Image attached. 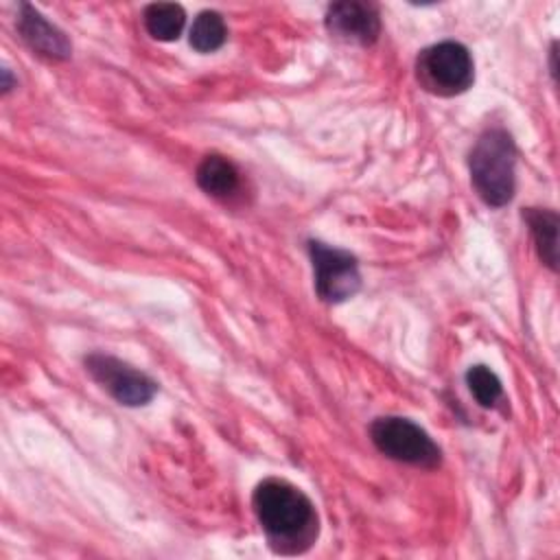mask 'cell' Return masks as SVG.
I'll return each mask as SVG.
<instances>
[{"label": "cell", "instance_id": "obj_13", "mask_svg": "<svg viewBox=\"0 0 560 560\" xmlns=\"http://www.w3.org/2000/svg\"><path fill=\"white\" fill-rule=\"evenodd\" d=\"M470 394L481 407H494L503 398V385L488 365H472L466 372Z\"/></svg>", "mask_w": 560, "mask_h": 560}, {"label": "cell", "instance_id": "obj_12", "mask_svg": "<svg viewBox=\"0 0 560 560\" xmlns=\"http://www.w3.org/2000/svg\"><path fill=\"white\" fill-rule=\"evenodd\" d=\"M228 37L225 22L217 11H201L190 26V46L197 52H214Z\"/></svg>", "mask_w": 560, "mask_h": 560}, {"label": "cell", "instance_id": "obj_5", "mask_svg": "<svg viewBox=\"0 0 560 560\" xmlns=\"http://www.w3.org/2000/svg\"><path fill=\"white\" fill-rule=\"evenodd\" d=\"M308 256L315 273V291L328 304H339L361 289L357 258L322 241H308Z\"/></svg>", "mask_w": 560, "mask_h": 560}, {"label": "cell", "instance_id": "obj_1", "mask_svg": "<svg viewBox=\"0 0 560 560\" xmlns=\"http://www.w3.org/2000/svg\"><path fill=\"white\" fill-rule=\"evenodd\" d=\"M254 514L276 553H304L319 534L313 501L287 479H262L252 494Z\"/></svg>", "mask_w": 560, "mask_h": 560}, {"label": "cell", "instance_id": "obj_9", "mask_svg": "<svg viewBox=\"0 0 560 560\" xmlns=\"http://www.w3.org/2000/svg\"><path fill=\"white\" fill-rule=\"evenodd\" d=\"M199 188L217 199H228L241 188V173L232 160L219 153L206 155L195 173Z\"/></svg>", "mask_w": 560, "mask_h": 560}, {"label": "cell", "instance_id": "obj_2", "mask_svg": "<svg viewBox=\"0 0 560 560\" xmlns=\"http://www.w3.org/2000/svg\"><path fill=\"white\" fill-rule=\"evenodd\" d=\"M470 179L477 195L492 208L512 201L516 188V147L503 127L486 129L468 158Z\"/></svg>", "mask_w": 560, "mask_h": 560}, {"label": "cell", "instance_id": "obj_11", "mask_svg": "<svg viewBox=\"0 0 560 560\" xmlns=\"http://www.w3.org/2000/svg\"><path fill=\"white\" fill-rule=\"evenodd\" d=\"M144 28L153 39L160 42H173L182 35V28L186 24V13L179 4L173 2H153L142 13Z\"/></svg>", "mask_w": 560, "mask_h": 560}, {"label": "cell", "instance_id": "obj_10", "mask_svg": "<svg viewBox=\"0 0 560 560\" xmlns=\"http://www.w3.org/2000/svg\"><path fill=\"white\" fill-rule=\"evenodd\" d=\"M523 219L529 225V234L534 238L536 252L540 260L556 271L558 269V214L545 208H527Z\"/></svg>", "mask_w": 560, "mask_h": 560}, {"label": "cell", "instance_id": "obj_3", "mask_svg": "<svg viewBox=\"0 0 560 560\" xmlns=\"http://www.w3.org/2000/svg\"><path fill=\"white\" fill-rule=\"evenodd\" d=\"M420 85L435 96H455L475 81V66L468 48L459 42H440L424 48L416 61Z\"/></svg>", "mask_w": 560, "mask_h": 560}, {"label": "cell", "instance_id": "obj_4", "mask_svg": "<svg viewBox=\"0 0 560 560\" xmlns=\"http://www.w3.org/2000/svg\"><path fill=\"white\" fill-rule=\"evenodd\" d=\"M374 446L389 459L418 468H438L442 462L440 446L416 422L400 416H383L370 424Z\"/></svg>", "mask_w": 560, "mask_h": 560}, {"label": "cell", "instance_id": "obj_7", "mask_svg": "<svg viewBox=\"0 0 560 560\" xmlns=\"http://www.w3.org/2000/svg\"><path fill=\"white\" fill-rule=\"evenodd\" d=\"M326 28L337 39L370 46L381 33V18L374 4L346 0L335 2L326 11Z\"/></svg>", "mask_w": 560, "mask_h": 560}, {"label": "cell", "instance_id": "obj_8", "mask_svg": "<svg viewBox=\"0 0 560 560\" xmlns=\"http://www.w3.org/2000/svg\"><path fill=\"white\" fill-rule=\"evenodd\" d=\"M18 31L31 50L48 59H68L72 52L68 37L31 4H20Z\"/></svg>", "mask_w": 560, "mask_h": 560}, {"label": "cell", "instance_id": "obj_14", "mask_svg": "<svg viewBox=\"0 0 560 560\" xmlns=\"http://www.w3.org/2000/svg\"><path fill=\"white\" fill-rule=\"evenodd\" d=\"M551 74L556 77V42L551 44Z\"/></svg>", "mask_w": 560, "mask_h": 560}, {"label": "cell", "instance_id": "obj_6", "mask_svg": "<svg viewBox=\"0 0 560 560\" xmlns=\"http://www.w3.org/2000/svg\"><path fill=\"white\" fill-rule=\"evenodd\" d=\"M85 370L116 402L127 407L147 405L158 392V383L151 376L112 354L94 352L85 357Z\"/></svg>", "mask_w": 560, "mask_h": 560}]
</instances>
